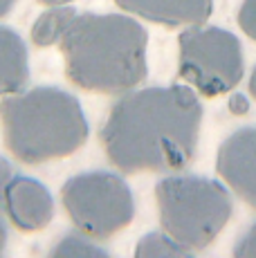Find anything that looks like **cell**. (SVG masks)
Here are the masks:
<instances>
[{"mask_svg": "<svg viewBox=\"0 0 256 258\" xmlns=\"http://www.w3.org/2000/svg\"><path fill=\"white\" fill-rule=\"evenodd\" d=\"M203 106L186 86L124 92L101 131L108 160L124 173L180 171L194 160Z\"/></svg>", "mask_w": 256, "mask_h": 258, "instance_id": "obj_1", "label": "cell"}, {"mask_svg": "<svg viewBox=\"0 0 256 258\" xmlns=\"http://www.w3.org/2000/svg\"><path fill=\"white\" fill-rule=\"evenodd\" d=\"M56 45L66 56L68 77L83 90L124 94L149 72V34L124 14L75 12Z\"/></svg>", "mask_w": 256, "mask_h": 258, "instance_id": "obj_2", "label": "cell"}, {"mask_svg": "<svg viewBox=\"0 0 256 258\" xmlns=\"http://www.w3.org/2000/svg\"><path fill=\"white\" fill-rule=\"evenodd\" d=\"M5 144L25 164L68 157L86 144L90 126L75 94L61 88H32L0 103Z\"/></svg>", "mask_w": 256, "mask_h": 258, "instance_id": "obj_3", "label": "cell"}, {"mask_svg": "<svg viewBox=\"0 0 256 258\" xmlns=\"http://www.w3.org/2000/svg\"><path fill=\"white\" fill-rule=\"evenodd\" d=\"M162 229L196 251L225 229L231 216L229 191L200 175H171L155 188Z\"/></svg>", "mask_w": 256, "mask_h": 258, "instance_id": "obj_4", "label": "cell"}, {"mask_svg": "<svg viewBox=\"0 0 256 258\" xmlns=\"http://www.w3.org/2000/svg\"><path fill=\"white\" fill-rule=\"evenodd\" d=\"M63 205L75 227L92 238H108L128 227L135 200L124 177L110 171L79 173L63 184Z\"/></svg>", "mask_w": 256, "mask_h": 258, "instance_id": "obj_5", "label": "cell"}, {"mask_svg": "<svg viewBox=\"0 0 256 258\" xmlns=\"http://www.w3.org/2000/svg\"><path fill=\"white\" fill-rule=\"evenodd\" d=\"M243 77L240 41L227 29L189 25L180 34V79L205 97H218Z\"/></svg>", "mask_w": 256, "mask_h": 258, "instance_id": "obj_6", "label": "cell"}, {"mask_svg": "<svg viewBox=\"0 0 256 258\" xmlns=\"http://www.w3.org/2000/svg\"><path fill=\"white\" fill-rule=\"evenodd\" d=\"M216 166L231 191L256 209V128H240L220 144Z\"/></svg>", "mask_w": 256, "mask_h": 258, "instance_id": "obj_7", "label": "cell"}, {"mask_svg": "<svg viewBox=\"0 0 256 258\" xmlns=\"http://www.w3.org/2000/svg\"><path fill=\"white\" fill-rule=\"evenodd\" d=\"M5 213L23 231H38L52 220V193L34 177L14 175L5 193Z\"/></svg>", "mask_w": 256, "mask_h": 258, "instance_id": "obj_8", "label": "cell"}, {"mask_svg": "<svg viewBox=\"0 0 256 258\" xmlns=\"http://www.w3.org/2000/svg\"><path fill=\"white\" fill-rule=\"evenodd\" d=\"M124 12L166 27L203 25L211 16L214 0H115Z\"/></svg>", "mask_w": 256, "mask_h": 258, "instance_id": "obj_9", "label": "cell"}, {"mask_svg": "<svg viewBox=\"0 0 256 258\" xmlns=\"http://www.w3.org/2000/svg\"><path fill=\"white\" fill-rule=\"evenodd\" d=\"M29 81L27 45L14 29L0 25V94L21 92Z\"/></svg>", "mask_w": 256, "mask_h": 258, "instance_id": "obj_10", "label": "cell"}, {"mask_svg": "<svg viewBox=\"0 0 256 258\" xmlns=\"http://www.w3.org/2000/svg\"><path fill=\"white\" fill-rule=\"evenodd\" d=\"M75 12L77 9L68 7V5H63V7H50L45 14H41V16L36 18V23H34L32 41L36 43L38 47L56 45L58 38H61L63 32H66L68 23H70V18L75 16Z\"/></svg>", "mask_w": 256, "mask_h": 258, "instance_id": "obj_11", "label": "cell"}, {"mask_svg": "<svg viewBox=\"0 0 256 258\" xmlns=\"http://www.w3.org/2000/svg\"><path fill=\"white\" fill-rule=\"evenodd\" d=\"M191 249L180 245L173 236H169L164 229L162 231H151L137 242L135 256L137 258H178V256H189Z\"/></svg>", "mask_w": 256, "mask_h": 258, "instance_id": "obj_12", "label": "cell"}, {"mask_svg": "<svg viewBox=\"0 0 256 258\" xmlns=\"http://www.w3.org/2000/svg\"><path fill=\"white\" fill-rule=\"evenodd\" d=\"M52 256L56 258H103L108 256L106 247H99L92 236L77 231V234H68L58 240V245L52 249Z\"/></svg>", "mask_w": 256, "mask_h": 258, "instance_id": "obj_13", "label": "cell"}, {"mask_svg": "<svg viewBox=\"0 0 256 258\" xmlns=\"http://www.w3.org/2000/svg\"><path fill=\"white\" fill-rule=\"evenodd\" d=\"M238 23L243 32L256 41V0H243L238 12Z\"/></svg>", "mask_w": 256, "mask_h": 258, "instance_id": "obj_14", "label": "cell"}, {"mask_svg": "<svg viewBox=\"0 0 256 258\" xmlns=\"http://www.w3.org/2000/svg\"><path fill=\"white\" fill-rule=\"evenodd\" d=\"M234 254L240 258H256V222L238 238L234 247Z\"/></svg>", "mask_w": 256, "mask_h": 258, "instance_id": "obj_15", "label": "cell"}, {"mask_svg": "<svg viewBox=\"0 0 256 258\" xmlns=\"http://www.w3.org/2000/svg\"><path fill=\"white\" fill-rule=\"evenodd\" d=\"M14 177V171H12V164L0 155V213H5V193H7V186Z\"/></svg>", "mask_w": 256, "mask_h": 258, "instance_id": "obj_16", "label": "cell"}, {"mask_svg": "<svg viewBox=\"0 0 256 258\" xmlns=\"http://www.w3.org/2000/svg\"><path fill=\"white\" fill-rule=\"evenodd\" d=\"M38 3L45 5V7H63V5H70L75 0H38Z\"/></svg>", "mask_w": 256, "mask_h": 258, "instance_id": "obj_17", "label": "cell"}, {"mask_svg": "<svg viewBox=\"0 0 256 258\" xmlns=\"http://www.w3.org/2000/svg\"><path fill=\"white\" fill-rule=\"evenodd\" d=\"M5 247H7V227H5V222L0 220V254L5 251Z\"/></svg>", "mask_w": 256, "mask_h": 258, "instance_id": "obj_18", "label": "cell"}, {"mask_svg": "<svg viewBox=\"0 0 256 258\" xmlns=\"http://www.w3.org/2000/svg\"><path fill=\"white\" fill-rule=\"evenodd\" d=\"M14 3H16V0H0V18L14 7Z\"/></svg>", "mask_w": 256, "mask_h": 258, "instance_id": "obj_19", "label": "cell"}, {"mask_svg": "<svg viewBox=\"0 0 256 258\" xmlns=\"http://www.w3.org/2000/svg\"><path fill=\"white\" fill-rule=\"evenodd\" d=\"M249 92L256 97V68H254V72H252V77H249Z\"/></svg>", "mask_w": 256, "mask_h": 258, "instance_id": "obj_20", "label": "cell"}]
</instances>
